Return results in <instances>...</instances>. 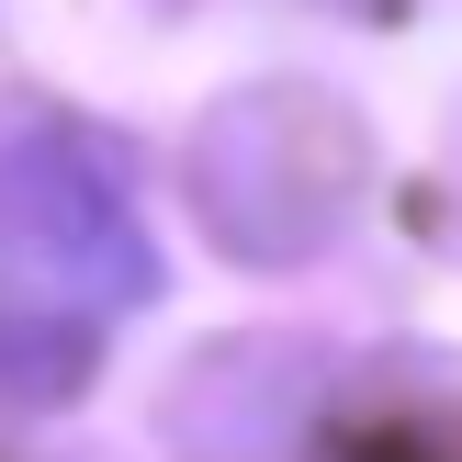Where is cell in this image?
Segmentation results:
<instances>
[{"label":"cell","instance_id":"obj_1","mask_svg":"<svg viewBox=\"0 0 462 462\" xmlns=\"http://www.w3.org/2000/svg\"><path fill=\"white\" fill-rule=\"evenodd\" d=\"M0 282H23V305L45 316H102L147 282V248L90 158L34 147L23 170H0Z\"/></svg>","mask_w":462,"mask_h":462}]
</instances>
